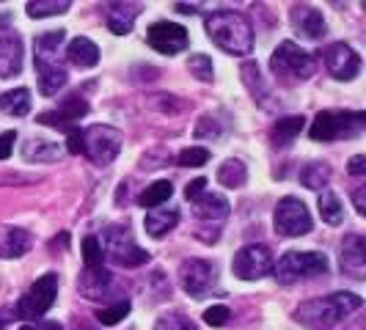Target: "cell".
I'll return each instance as SVG.
<instances>
[{"mask_svg":"<svg viewBox=\"0 0 366 330\" xmlns=\"http://www.w3.org/2000/svg\"><path fill=\"white\" fill-rule=\"evenodd\" d=\"M19 330H64L58 322H50V319H44V322H36V325H22Z\"/></svg>","mask_w":366,"mask_h":330,"instance_id":"cell-46","label":"cell"},{"mask_svg":"<svg viewBox=\"0 0 366 330\" xmlns=\"http://www.w3.org/2000/svg\"><path fill=\"white\" fill-rule=\"evenodd\" d=\"M55 297H58V275L47 273L36 278V284L19 297L14 311H17L19 319H39L53 309Z\"/></svg>","mask_w":366,"mask_h":330,"instance_id":"cell-9","label":"cell"},{"mask_svg":"<svg viewBox=\"0 0 366 330\" xmlns=\"http://www.w3.org/2000/svg\"><path fill=\"white\" fill-rule=\"evenodd\" d=\"M193 206H196V209H193V212H196V218L209 220V223H212V220L218 223V220L229 218V209H232L229 201H226L220 193H209V190L204 193L199 201H193Z\"/></svg>","mask_w":366,"mask_h":330,"instance_id":"cell-23","label":"cell"},{"mask_svg":"<svg viewBox=\"0 0 366 330\" xmlns=\"http://www.w3.org/2000/svg\"><path fill=\"white\" fill-rule=\"evenodd\" d=\"M352 201H355V209H358V215H366V187H355V193H352Z\"/></svg>","mask_w":366,"mask_h":330,"instance_id":"cell-45","label":"cell"},{"mask_svg":"<svg viewBox=\"0 0 366 330\" xmlns=\"http://www.w3.org/2000/svg\"><path fill=\"white\" fill-rule=\"evenodd\" d=\"M350 174H352V176H361V174H366V157H364V154H355V157L350 160Z\"/></svg>","mask_w":366,"mask_h":330,"instance_id":"cell-44","label":"cell"},{"mask_svg":"<svg viewBox=\"0 0 366 330\" xmlns=\"http://www.w3.org/2000/svg\"><path fill=\"white\" fill-rule=\"evenodd\" d=\"M229 316H232V311H229L226 306H212V309L204 311V322H207L209 328H223V325L229 322Z\"/></svg>","mask_w":366,"mask_h":330,"instance_id":"cell-40","label":"cell"},{"mask_svg":"<svg viewBox=\"0 0 366 330\" xmlns=\"http://www.w3.org/2000/svg\"><path fill=\"white\" fill-rule=\"evenodd\" d=\"M187 69L193 72V77H199V80H204V83H209V80L215 77L212 61H209L207 55H190V61H187Z\"/></svg>","mask_w":366,"mask_h":330,"instance_id":"cell-38","label":"cell"},{"mask_svg":"<svg viewBox=\"0 0 366 330\" xmlns=\"http://www.w3.org/2000/svg\"><path fill=\"white\" fill-rule=\"evenodd\" d=\"M110 273L105 267H86L80 281H77V289L86 300H102V294L110 289Z\"/></svg>","mask_w":366,"mask_h":330,"instance_id":"cell-21","label":"cell"},{"mask_svg":"<svg viewBox=\"0 0 366 330\" xmlns=\"http://www.w3.org/2000/svg\"><path fill=\"white\" fill-rule=\"evenodd\" d=\"M64 39H66V31H47L34 41L39 91L44 96H53V94H58V89L66 86V69L58 64V47L64 44Z\"/></svg>","mask_w":366,"mask_h":330,"instance_id":"cell-3","label":"cell"},{"mask_svg":"<svg viewBox=\"0 0 366 330\" xmlns=\"http://www.w3.org/2000/svg\"><path fill=\"white\" fill-rule=\"evenodd\" d=\"M177 223H179V212L177 209H149L147 218H144L147 234L154 239L165 237L171 229H177Z\"/></svg>","mask_w":366,"mask_h":330,"instance_id":"cell-25","label":"cell"},{"mask_svg":"<svg viewBox=\"0 0 366 330\" xmlns=\"http://www.w3.org/2000/svg\"><path fill=\"white\" fill-rule=\"evenodd\" d=\"M325 69H328L336 80H355L358 72H361V58L358 53L345 44V41H336V44H330L328 50H325Z\"/></svg>","mask_w":366,"mask_h":330,"instance_id":"cell-14","label":"cell"},{"mask_svg":"<svg viewBox=\"0 0 366 330\" xmlns=\"http://www.w3.org/2000/svg\"><path fill=\"white\" fill-rule=\"evenodd\" d=\"M275 231L281 237H303L312 231V215L306 209V204L295 196L281 199L275 206Z\"/></svg>","mask_w":366,"mask_h":330,"instance_id":"cell-10","label":"cell"},{"mask_svg":"<svg viewBox=\"0 0 366 330\" xmlns=\"http://www.w3.org/2000/svg\"><path fill=\"white\" fill-rule=\"evenodd\" d=\"M290 19H292L295 31H297L303 39H312V41L322 39L325 36V31H328V25H325L322 14H320L314 6H292Z\"/></svg>","mask_w":366,"mask_h":330,"instance_id":"cell-17","label":"cell"},{"mask_svg":"<svg viewBox=\"0 0 366 330\" xmlns=\"http://www.w3.org/2000/svg\"><path fill=\"white\" fill-rule=\"evenodd\" d=\"M22 72V39L17 34H0V80Z\"/></svg>","mask_w":366,"mask_h":330,"instance_id":"cell-18","label":"cell"},{"mask_svg":"<svg viewBox=\"0 0 366 330\" xmlns=\"http://www.w3.org/2000/svg\"><path fill=\"white\" fill-rule=\"evenodd\" d=\"M303 127H306V119L303 116H287V119H278L273 124V129H270V141H273L275 149H284L290 146L295 138L303 132Z\"/></svg>","mask_w":366,"mask_h":330,"instance_id":"cell-24","label":"cell"},{"mask_svg":"<svg viewBox=\"0 0 366 330\" xmlns=\"http://www.w3.org/2000/svg\"><path fill=\"white\" fill-rule=\"evenodd\" d=\"M86 113H89V102H86L80 94H69V96L61 102V108L41 113L36 121L39 124H47V127L64 129V132H72L74 124H77Z\"/></svg>","mask_w":366,"mask_h":330,"instance_id":"cell-13","label":"cell"},{"mask_svg":"<svg viewBox=\"0 0 366 330\" xmlns=\"http://www.w3.org/2000/svg\"><path fill=\"white\" fill-rule=\"evenodd\" d=\"M154 330H196V322L190 316H184L182 311H168L157 316Z\"/></svg>","mask_w":366,"mask_h":330,"instance_id":"cell-34","label":"cell"},{"mask_svg":"<svg viewBox=\"0 0 366 330\" xmlns=\"http://www.w3.org/2000/svg\"><path fill=\"white\" fill-rule=\"evenodd\" d=\"M270 69L275 77L281 80H292V83H303L317 72V61L312 53L300 50L295 41H281L270 55Z\"/></svg>","mask_w":366,"mask_h":330,"instance_id":"cell-6","label":"cell"},{"mask_svg":"<svg viewBox=\"0 0 366 330\" xmlns=\"http://www.w3.org/2000/svg\"><path fill=\"white\" fill-rule=\"evenodd\" d=\"M66 58L72 61L77 69H92L99 64V47L94 44L92 39L86 36H77L69 41V47H66Z\"/></svg>","mask_w":366,"mask_h":330,"instance_id":"cell-22","label":"cell"},{"mask_svg":"<svg viewBox=\"0 0 366 330\" xmlns=\"http://www.w3.org/2000/svg\"><path fill=\"white\" fill-rule=\"evenodd\" d=\"M364 306V300L352 292H333L328 297H314L297 306L295 319L300 325L312 330H330L336 328L342 319H347L350 314H355Z\"/></svg>","mask_w":366,"mask_h":330,"instance_id":"cell-1","label":"cell"},{"mask_svg":"<svg viewBox=\"0 0 366 330\" xmlns=\"http://www.w3.org/2000/svg\"><path fill=\"white\" fill-rule=\"evenodd\" d=\"M147 41L163 55H177L187 50V31L177 22H168V19H160L154 22L147 31Z\"/></svg>","mask_w":366,"mask_h":330,"instance_id":"cell-12","label":"cell"},{"mask_svg":"<svg viewBox=\"0 0 366 330\" xmlns=\"http://www.w3.org/2000/svg\"><path fill=\"white\" fill-rule=\"evenodd\" d=\"M300 182L309 190H325L330 182V168L325 163H309L300 171Z\"/></svg>","mask_w":366,"mask_h":330,"instance_id":"cell-30","label":"cell"},{"mask_svg":"<svg viewBox=\"0 0 366 330\" xmlns=\"http://www.w3.org/2000/svg\"><path fill=\"white\" fill-rule=\"evenodd\" d=\"M0 330H3V319H0Z\"/></svg>","mask_w":366,"mask_h":330,"instance_id":"cell-48","label":"cell"},{"mask_svg":"<svg viewBox=\"0 0 366 330\" xmlns=\"http://www.w3.org/2000/svg\"><path fill=\"white\" fill-rule=\"evenodd\" d=\"M232 270L242 281H259L267 273H273V254L267 245H245L234 254Z\"/></svg>","mask_w":366,"mask_h":330,"instance_id":"cell-11","label":"cell"},{"mask_svg":"<svg viewBox=\"0 0 366 330\" xmlns=\"http://www.w3.org/2000/svg\"><path fill=\"white\" fill-rule=\"evenodd\" d=\"M124 144V135L116 127L108 124H94V127L83 129V154L92 160L94 165H110Z\"/></svg>","mask_w":366,"mask_h":330,"instance_id":"cell-7","label":"cell"},{"mask_svg":"<svg viewBox=\"0 0 366 330\" xmlns=\"http://www.w3.org/2000/svg\"><path fill=\"white\" fill-rule=\"evenodd\" d=\"M31 248V234L17 226H0V259H19Z\"/></svg>","mask_w":366,"mask_h":330,"instance_id":"cell-20","label":"cell"},{"mask_svg":"<svg viewBox=\"0 0 366 330\" xmlns=\"http://www.w3.org/2000/svg\"><path fill=\"white\" fill-rule=\"evenodd\" d=\"M129 300H119L116 306H110V309H102V311H97V319H99V325H119L124 316L129 314Z\"/></svg>","mask_w":366,"mask_h":330,"instance_id":"cell-35","label":"cell"},{"mask_svg":"<svg viewBox=\"0 0 366 330\" xmlns=\"http://www.w3.org/2000/svg\"><path fill=\"white\" fill-rule=\"evenodd\" d=\"M239 74H242V83L248 86V91L254 94L259 102H264V99H267V89H264V83H262V74H259L257 64H254V61H245Z\"/></svg>","mask_w":366,"mask_h":330,"instance_id":"cell-33","label":"cell"},{"mask_svg":"<svg viewBox=\"0 0 366 330\" xmlns=\"http://www.w3.org/2000/svg\"><path fill=\"white\" fill-rule=\"evenodd\" d=\"M102 254L116 261L119 267H141L149 261V254L132 239L127 226H110L105 231V248Z\"/></svg>","mask_w":366,"mask_h":330,"instance_id":"cell-8","label":"cell"},{"mask_svg":"<svg viewBox=\"0 0 366 330\" xmlns=\"http://www.w3.org/2000/svg\"><path fill=\"white\" fill-rule=\"evenodd\" d=\"M0 110L9 116H28L31 110V91L28 89H14V91L0 94Z\"/></svg>","mask_w":366,"mask_h":330,"instance_id":"cell-27","label":"cell"},{"mask_svg":"<svg viewBox=\"0 0 366 330\" xmlns=\"http://www.w3.org/2000/svg\"><path fill=\"white\" fill-rule=\"evenodd\" d=\"M14 141H17V132H14V129H9V132L0 135V160H9V157H11Z\"/></svg>","mask_w":366,"mask_h":330,"instance_id":"cell-42","label":"cell"},{"mask_svg":"<svg viewBox=\"0 0 366 330\" xmlns=\"http://www.w3.org/2000/svg\"><path fill=\"white\" fill-rule=\"evenodd\" d=\"M330 264L325 254L317 251H290L273 264V273L278 284H297L306 278H317V275H328Z\"/></svg>","mask_w":366,"mask_h":330,"instance_id":"cell-5","label":"cell"},{"mask_svg":"<svg viewBox=\"0 0 366 330\" xmlns=\"http://www.w3.org/2000/svg\"><path fill=\"white\" fill-rule=\"evenodd\" d=\"M61 154H64V149L61 144H53V141H41V138H31L25 146H22V157L25 160H36V163H55V160H61Z\"/></svg>","mask_w":366,"mask_h":330,"instance_id":"cell-26","label":"cell"},{"mask_svg":"<svg viewBox=\"0 0 366 330\" xmlns=\"http://www.w3.org/2000/svg\"><path fill=\"white\" fill-rule=\"evenodd\" d=\"M138 14H141V6H135V3H110V6H105V22H108L110 34H116V36H127Z\"/></svg>","mask_w":366,"mask_h":330,"instance_id":"cell-19","label":"cell"},{"mask_svg":"<svg viewBox=\"0 0 366 330\" xmlns=\"http://www.w3.org/2000/svg\"><path fill=\"white\" fill-rule=\"evenodd\" d=\"M171 196H174V184L165 182V179H160V182L149 184L147 190L141 193L138 204H141V206H147V209H157V206H163Z\"/></svg>","mask_w":366,"mask_h":330,"instance_id":"cell-29","label":"cell"},{"mask_svg":"<svg viewBox=\"0 0 366 330\" xmlns=\"http://www.w3.org/2000/svg\"><path fill=\"white\" fill-rule=\"evenodd\" d=\"M66 135H69V151H72V154H83V129H77L74 127L72 132H66Z\"/></svg>","mask_w":366,"mask_h":330,"instance_id":"cell-43","label":"cell"},{"mask_svg":"<svg viewBox=\"0 0 366 330\" xmlns=\"http://www.w3.org/2000/svg\"><path fill=\"white\" fill-rule=\"evenodd\" d=\"M317 206H320V218L325 220V223H330V226H339L342 220H345V209H342V201L330 193V190H322L320 193V201H317Z\"/></svg>","mask_w":366,"mask_h":330,"instance_id":"cell-31","label":"cell"},{"mask_svg":"<svg viewBox=\"0 0 366 330\" xmlns=\"http://www.w3.org/2000/svg\"><path fill=\"white\" fill-rule=\"evenodd\" d=\"M342 273L355 281L366 275V239L361 234H347L342 242Z\"/></svg>","mask_w":366,"mask_h":330,"instance_id":"cell-16","label":"cell"},{"mask_svg":"<svg viewBox=\"0 0 366 330\" xmlns=\"http://www.w3.org/2000/svg\"><path fill=\"white\" fill-rule=\"evenodd\" d=\"M366 129V113L364 110H320L317 119L312 121V141H342V138H358Z\"/></svg>","mask_w":366,"mask_h":330,"instance_id":"cell-4","label":"cell"},{"mask_svg":"<svg viewBox=\"0 0 366 330\" xmlns=\"http://www.w3.org/2000/svg\"><path fill=\"white\" fill-rule=\"evenodd\" d=\"M209 160V149L204 146H187L179 151V165L182 168H199Z\"/></svg>","mask_w":366,"mask_h":330,"instance_id":"cell-39","label":"cell"},{"mask_svg":"<svg viewBox=\"0 0 366 330\" xmlns=\"http://www.w3.org/2000/svg\"><path fill=\"white\" fill-rule=\"evenodd\" d=\"M83 261H86V267H102V261H105L102 242L94 237V234L83 239Z\"/></svg>","mask_w":366,"mask_h":330,"instance_id":"cell-36","label":"cell"},{"mask_svg":"<svg viewBox=\"0 0 366 330\" xmlns=\"http://www.w3.org/2000/svg\"><path fill=\"white\" fill-rule=\"evenodd\" d=\"M179 281H182V289L190 297H199L215 284V267L204 259H187L179 267Z\"/></svg>","mask_w":366,"mask_h":330,"instance_id":"cell-15","label":"cell"},{"mask_svg":"<svg viewBox=\"0 0 366 330\" xmlns=\"http://www.w3.org/2000/svg\"><path fill=\"white\" fill-rule=\"evenodd\" d=\"M204 193H207V179H202V176H199V179H193V182L184 187V199H187L190 204L199 201Z\"/></svg>","mask_w":366,"mask_h":330,"instance_id":"cell-41","label":"cell"},{"mask_svg":"<svg viewBox=\"0 0 366 330\" xmlns=\"http://www.w3.org/2000/svg\"><path fill=\"white\" fill-rule=\"evenodd\" d=\"M174 9H177L179 14H196V11H199V6H187V3H177Z\"/></svg>","mask_w":366,"mask_h":330,"instance_id":"cell-47","label":"cell"},{"mask_svg":"<svg viewBox=\"0 0 366 330\" xmlns=\"http://www.w3.org/2000/svg\"><path fill=\"white\" fill-rule=\"evenodd\" d=\"M218 182L223 187H242L248 182V168L242 160H226L218 168Z\"/></svg>","mask_w":366,"mask_h":330,"instance_id":"cell-28","label":"cell"},{"mask_svg":"<svg viewBox=\"0 0 366 330\" xmlns=\"http://www.w3.org/2000/svg\"><path fill=\"white\" fill-rule=\"evenodd\" d=\"M69 0H31L28 3V14L34 19L53 17V14H66L69 11Z\"/></svg>","mask_w":366,"mask_h":330,"instance_id":"cell-32","label":"cell"},{"mask_svg":"<svg viewBox=\"0 0 366 330\" xmlns=\"http://www.w3.org/2000/svg\"><path fill=\"white\" fill-rule=\"evenodd\" d=\"M204 28L212 44H218L229 55H248L254 50V28L239 11H232V9L209 11L204 19Z\"/></svg>","mask_w":366,"mask_h":330,"instance_id":"cell-2","label":"cell"},{"mask_svg":"<svg viewBox=\"0 0 366 330\" xmlns=\"http://www.w3.org/2000/svg\"><path fill=\"white\" fill-rule=\"evenodd\" d=\"M223 127H226V121H220L218 116H202V121L196 124V138L199 141H204V138H218L220 132H223Z\"/></svg>","mask_w":366,"mask_h":330,"instance_id":"cell-37","label":"cell"}]
</instances>
